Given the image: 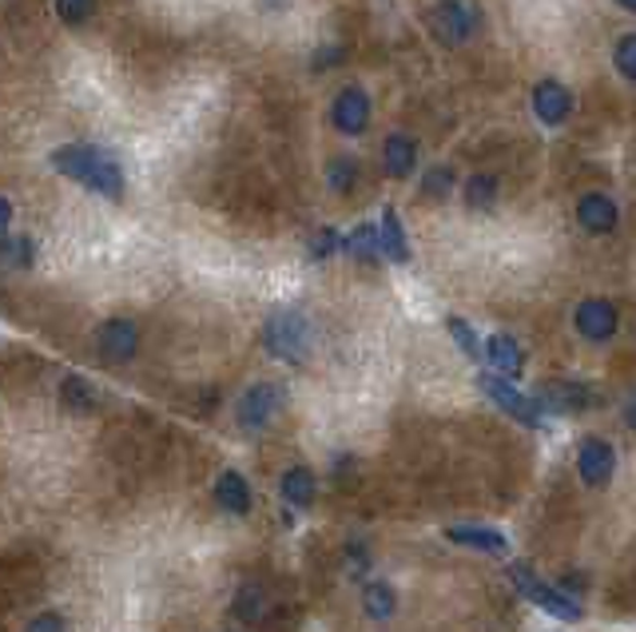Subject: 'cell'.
I'll use <instances>...</instances> for the list:
<instances>
[{
  "label": "cell",
  "instance_id": "cell-1",
  "mask_svg": "<svg viewBox=\"0 0 636 632\" xmlns=\"http://www.w3.org/2000/svg\"><path fill=\"white\" fill-rule=\"evenodd\" d=\"M52 168L60 175H68V179H76L80 187H88V191H96V196L124 199V172H120V163L104 148L64 144V148L52 151Z\"/></svg>",
  "mask_w": 636,
  "mask_h": 632
},
{
  "label": "cell",
  "instance_id": "cell-2",
  "mask_svg": "<svg viewBox=\"0 0 636 632\" xmlns=\"http://www.w3.org/2000/svg\"><path fill=\"white\" fill-rule=\"evenodd\" d=\"M266 350L275 358H287V362H302L307 350H311V322L302 319L299 311H278L275 319L266 322L263 334Z\"/></svg>",
  "mask_w": 636,
  "mask_h": 632
},
{
  "label": "cell",
  "instance_id": "cell-3",
  "mask_svg": "<svg viewBox=\"0 0 636 632\" xmlns=\"http://www.w3.org/2000/svg\"><path fill=\"white\" fill-rule=\"evenodd\" d=\"M509 577H513V585H517L537 609H545L549 617H557V621H581V617H585L577 600L565 597V593H557V588L545 585V581H537V577L529 573V565H509Z\"/></svg>",
  "mask_w": 636,
  "mask_h": 632
},
{
  "label": "cell",
  "instance_id": "cell-4",
  "mask_svg": "<svg viewBox=\"0 0 636 632\" xmlns=\"http://www.w3.org/2000/svg\"><path fill=\"white\" fill-rule=\"evenodd\" d=\"M278 410H283V391H278L275 382H254L251 391L239 398V406H235V418H239L247 434H263L266 425L278 418Z\"/></svg>",
  "mask_w": 636,
  "mask_h": 632
},
{
  "label": "cell",
  "instance_id": "cell-5",
  "mask_svg": "<svg viewBox=\"0 0 636 632\" xmlns=\"http://www.w3.org/2000/svg\"><path fill=\"white\" fill-rule=\"evenodd\" d=\"M429 28H434V36H438L441 45L458 48L474 36L477 9L474 4H465V0H441V4L429 9Z\"/></svg>",
  "mask_w": 636,
  "mask_h": 632
},
{
  "label": "cell",
  "instance_id": "cell-6",
  "mask_svg": "<svg viewBox=\"0 0 636 632\" xmlns=\"http://www.w3.org/2000/svg\"><path fill=\"white\" fill-rule=\"evenodd\" d=\"M477 386H482V394H486L489 402H498L501 410H506L509 418H517L521 425H545L541 402H537V398H525L517 386H509V379H501V374H482Z\"/></svg>",
  "mask_w": 636,
  "mask_h": 632
},
{
  "label": "cell",
  "instance_id": "cell-7",
  "mask_svg": "<svg viewBox=\"0 0 636 632\" xmlns=\"http://www.w3.org/2000/svg\"><path fill=\"white\" fill-rule=\"evenodd\" d=\"M331 124L342 132V136H362L366 124H371V96L362 88H342L331 104Z\"/></svg>",
  "mask_w": 636,
  "mask_h": 632
},
{
  "label": "cell",
  "instance_id": "cell-8",
  "mask_svg": "<svg viewBox=\"0 0 636 632\" xmlns=\"http://www.w3.org/2000/svg\"><path fill=\"white\" fill-rule=\"evenodd\" d=\"M616 470V454L604 437H585L577 449V473L585 485H609Z\"/></svg>",
  "mask_w": 636,
  "mask_h": 632
},
{
  "label": "cell",
  "instance_id": "cell-9",
  "mask_svg": "<svg viewBox=\"0 0 636 632\" xmlns=\"http://www.w3.org/2000/svg\"><path fill=\"white\" fill-rule=\"evenodd\" d=\"M96 346L104 362H127L139 350V326L132 319H108L96 334Z\"/></svg>",
  "mask_w": 636,
  "mask_h": 632
},
{
  "label": "cell",
  "instance_id": "cell-10",
  "mask_svg": "<svg viewBox=\"0 0 636 632\" xmlns=\"http://www.w3.org/2000/svg\"><path fill=\"white\" fill-rule=\"evenodd\" d=\"M577 331L589 338V343H604L616 334V307L609 299H585L573 314Z\"/></svg>",
  "mask_w": 636,
  "mask_h": 632
},
{
  "label": "cell",
  "instance_id": "cell-11",
  "mask_svg": "<svg viewBox=\"0 0 636 632\" xmlns=\"http://www.w3.org/2000/svg\"><path fill=\"white\" fill-rule=\"evenodd\" d=\"M533 112H537V120L549 127L565 124L569 112H573V92H569L565 84L541 80L537 88H533Z\"/></svg>",
  "mask_w": 636,
  "mask_h": 632
},
{
  "label": "cell",
  "instance_id": "cell-12",
  "mask_svg": "<svg viewBox=\"0 0 636 632\" xmlns=\"http://www.w3.org/2000/svg\"><path fill=\"white\" fill-rule=\"evenodd\" d=\"M577 223L593 235H609L616 227V203L601 191H593L577 203Z\"/></svg>",
  "mask_w": 636,
  "mask_h": 632
},
{
  "label": "cell",
  "instance_id": "cell-13",
  "mask_svg": "<svg viewBox=\"0 0 636 632\" xmlns=\"http://www.w3.org/2000/svg\"><path fill=\"white\" fill-rule=\"evenodd\" d=\"M215 501H220V509L235 513V518H244V513H251V485L244 482V473L223 470V473H220V482H215Z\"/></svg>",
  "mask_w": 636,
  "mask_h": 632
},
{
  "label": "cell",
  "instance_id": "cell-14",
  "mask_svg": "<svg viewBox=\"0 0 636 632\" xmlns=\"http://www.w3.org/2000/svg\"><path fill=\"white\" fill-rule=\"evenodd\" d=\"M486 358L489 367H494V374H501V379H517L521 367H525V355H521V346L509 338V334H494L486 343Z\"/></svg>",
  "mask_w": 636,
  "mask_h": 632
},
{
  "label": "cell",
  "instance_id": "cell-15",
  "mask_svg": "<svg viewBox=\"0 0 636 632\" xmlns=\"http://www.w3.org/2000/svg\"><path fill=\"white\" fill-rule=\"evenodd\" d=\"M446 537H450L453 545H465V549H477V553H494V557H501V553L509 549V541L501 537L498 529H486V525H453Z\"/></svg>",
  "mask_w": 636,
  "mask_h": 632
},
{
  "label": "cell",
  "instance_id": "cell-16",
  "mask_svg": "<svg viewBox=\"0 0 636 632\" xmlns=\"http://www.w3.org/2000/svg\"><path fill=\"white\" fill-rule=\"evenodd\" d=\"M541 398L553 410H589L593 402H597V394L585 386V382H549L541 391Z\"/></svg>",
  "mask_w": 636,
  "mask_h": 632
},
{
  "label": "cell",
  "instance_id": "cell-17",
  "mask_svg": "<svg viewBox=\"0 0 636 632\" xmlns=\"http://www.w3.org/2000/svg\"><path fill=\"white\" fill-rule=\"evenodd\" d=\"M382 160L394 179H410V172L417 168V144L410 136H390L382 148Z\"/></svg>",
  "mask_w": 636,
  "mask_h": 632
},
{
  "label": "cell",
  "instance_id": "cell-18",
  "mask_svg": "<svg viewBox=\"0 0 636 632\" xmlns=\"http://www.w3.org/2000/svg\"><path fill=\"white\" fill-rule=\"evenodd\" d=\"M342 251H347L350 259H359V263H374L382 255V227H374V223L354 227L347 239H342Z\"/></svg>",
  "mask_w": 636,
  "mask_h": 632
},
{
  "label": "cell",
  "instance_id": "cell-19",
  "mask_svg": "<svg viewBox=\"0 0 636 632\" xmlns=\"http://www.w3.org/2000/svg\"><path fill=\"white\" fill-rule=\"evenodd\" d=\"M382 255H386L390 263H410V243H406L402 219H398L394 208L382 211Z\"/></svg>",
  "mask_w": 636,
  "mask_h": 632
},
{
  "label": "cell",
  "instance_id": "cell-20",
  "mask_svg": "<svg viewBox=\"0 0 636 632\" xmlns=\"http://www.w3.org/2000/svg\"><path fill=\"white\" fill-rule=\"evenodd\" d=\"M278 494H283V501H290V506L307 509L314 501V473L302 470V466L287 470L283 473V482H278Z\"/></svg>",
  "mask_w": 636,
  "mask_h": 632
},
{
  "label": "cell",
  "instance_id": "cell-21",
  "mask_svg": "<svg viewBox=\"0 0 636 632\" xmlns=\"http://www.w3.org/2000/svg\"><path fill=\"white\" fill-rule=\"evenodd\" d=\"M362 609L371 612L374 621H390L394 609H398V597H394V588L386 581H374V585L362 588Z\"/></svg>",
  "mask_w": 636,
  "mask_h": 632
},
{
  "label": "cell",
  "instance_id": "cell-22",
  "mask_svg": "<svg viewBox=\"0 0 636 632\" xmlns=\"http://www.w3.org/2000/svg\"><path fill=\"white\" fill-rule=\"evenodd\" d=\"M446 326H450V334L458 338V346L465 350V358H474V362H477V358H486V346H482V338L470 331V322L458 319V314H450V319H446Z\"/></svg>",
  "mask_w": 636,
  "mask_h": 632
},
{
  "label": "cell",
  "instance_id": "cell-23",
  "mask_svg": "<svg viewBox=\"0 0 636 632\" xmlns=\"http://www.w3.org/2000/svg\"><path fill=\"white\" fill-rule=\"evenodd\" d=\"M60 398H64L72 410H92L96 406V391L84 379H64L60 382Z\"/></svg>",
  "mask_w": 636,
  "mask_h": 632
},
{
  "label": "cell",
  "instance_id": "cell-24",
  "mask_svg": "<svg viewBox=\"0 0 636 632\" xmlns=\"http://www.w3.org/2000/svg\"><path fill=\"white\" fill-rule=\"evenodd\" d=\"M326 184L335 187L338 196H342V191H350V187L359 184V163L342 160V156H338V160H331V168H326Z\"/></svg>",
  "mask_w": 636,
  "mask_h": 632
},
{
  "label": "cell",
  "instance_id": "cell-25",
  "mask_svg": "<svg viewBox=\"0 0 636 632\" xmlns=\"http://www.w3.org/2000/svg\"><path fill=\"white\" fill-rule=\"evenodd\" d=\"M498 199V179L494 175H474L470 184H465V203L470 208H489Z\"/></svg>",
  "mask_w": 636,
  "mask_h": 632
},
{
  "label": "cell",
  "instance_id": "cell-26",
  "mask_svg": "<svg viewBox=\"0 0 636 632\" xmlns=\"http://www.w3.org/2000/svg\"><path fill=\"white\" fill-rule=\"evenodd\" d=\"M613 64H616V72H621L625 80L636 84V33L633 36H621V40H616Z\"/></svg>",
  "mask_w": 636,
  "mask_h": 632
},
{
  "label": "cell",
  "instance_id": "cell-27",
  "mask_svg": "<svg viewBox=\"0 0 636 632\" xmlns=\"http://www.w3.org/2000/svg\"><path fill=\"white\" fill-rule=\"evenodd\" d=\"M33 251H36V243L28 239V235H21V239L4 235V263L9 267H28L33 263Z\"/></svg>",
  "mask_w": 636,
  "mask_h": 632
},
{
  "label": "cell",
  "instance_id": "cell-28",
  "mask_svg": "<svg viewBox=\"0 0 636 632\" xmlns=\"http://www.w3.org/2000/svg\"><path fill=\"white\" fill-rule=\"evenodd\" d=\"M92 12H96V0H57V16L64 24L92 21Z\"/></svg>",
  "mask_w": 636,
  "mask_h": 632
},
{
  "label": "cell",
  "instance_id": "cell-29",
  "mask_svg": "<svg viewBox=\"0 0 636 632\" xmlns=\"http://www.w3.org/2000/svg\"><path fill=\"white\" fill-rule=\"evenodd\" d=\"M453 187V172L450 168H434V172H426V179H422V191H426L429 199H446Z\"/></svg>",
  "mask_w": 636,
  "mask_h": 632
},
{
  "label": "cell",
  "instance_id": "cell-30",
  "mask_svg": "<svg viewBox=\"0 0 636 632\" xmlns=\"http://www.w3.org/2000/svg\"><path fill=\"white\" fill-rule=\"evenodd\" d=\"M335 251H342V239H338L331 227H323L311 239V259H326V255H335Z\"/></svg>",
  "mask_w": 636,
  "mask_h": 632
},
{
  "label": "cell",
  "instance_id": "cell-31",
  "mask_svg": "<svg viewBox=\"0 0 636 632\" xmlns=\"http://www.w3.org/2000/svg\"><path fill=\"white\" fill-rule=\"evenodd\" d=\"M259 588H244V593H239V600H235V612H239V617H244V621H259V617H263V609H259Z\"/></svg>",
  "mask_w": 636,
  "mask_h": 632
},
{
  "label": "cell",
  "instance_id": "cell-32",
  "mask_svg": "<svg viewBox=\"0 0 636 632\" xmlns=\"http://www.w3.org/2000/svg\"><path fill=\"white\" fill-rule=\"evenodd\" d=\"M24 632H68V624H64V617H57V612H40V617L28 621Z\"/></svg>",
  "mask_w": 636,
  "mask_h": 632
},
{
  "label": "cell",
  "instance_id": "cell-33",
  "mask_svg": "<svg viewBox=\"0 0 636 632\" xmlns=\"http://www.w3.org/2000/svg\"><path fill=\"white\" fill-rule=\"evenodd\" d=\"M0 227H12V199H0Z\"/></svg>",
  "mask_w": 636,
  "mask_h": 632
},
{
  "label": "cell",
  "instance_id": "cell-34",
  "mask_svg": "<svg viewBox=\"0 0 636 632\" xmlns=\"http://www.w3.org/2000/svg\"><path fill=\"white\" fill-rule=\"evenodd\" d=\"M628 425H636V398L628 402Z\"/></svg>",
  "mask_w": 636,
  "mask_h": 632
},
{
  "label": "cell",
  "instance_id": "cell-35",
  "mask_svg": "<svg viewBox=\"0 0 636 632\" xmlns=\"http://www.w3.org/2000/svg\"><path fill=\"white\" fill-rule=\"evenodd\" d=\"M616 4H621V9H628V12H636V0H616Z\"/></svg>",
  "mask_w": 636,
  "mask_h": 632
}]
</instances>
